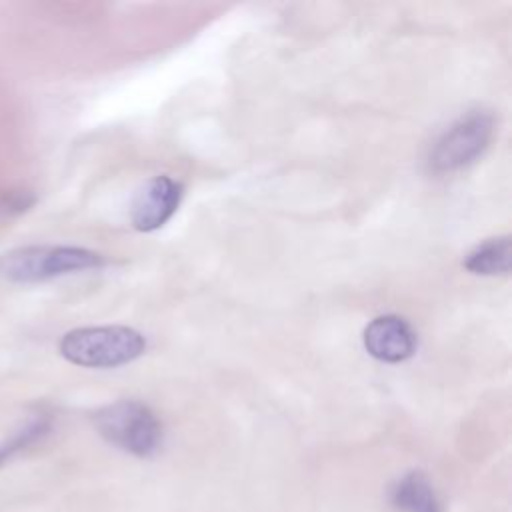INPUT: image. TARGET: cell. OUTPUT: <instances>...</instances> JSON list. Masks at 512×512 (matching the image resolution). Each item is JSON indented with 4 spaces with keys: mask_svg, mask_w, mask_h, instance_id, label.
Masks as SVG:
<instances>
[{
    "mask_svg": "<svg viewBox=\"0 0 512 512\" xmlns=\"http://www.w3.org/2000/svg\"><path fill=\"white\" fill-rule=\"evenodd\" d=\"M146 338L128 326H88L62 336L60 354L84 368H116L140 358Z\"/></svg>",
    "mask_w": 512,
    "mask_h": 512,
    "instance_id": "cell-1",
    "label": "cell"
},
{
    "mask_svg": "<svg viewBox=\"0 0 512 512\" xmlns=\"http://www.w3.org/2000/svg\"><path fill=\"white\" fill-rule=\"evenodd\" d=\"M102 264V254L80 246H22L0 256V276L16 284H34Z\"/></svg>",
    "mask_w": 512,
    "mask_h": 512,
    "instance_id": "cell-2",
    "label": "cell"
},
{
    "mask_svg": "<svg viewBox=\"0 0 512 512\" xmlns=\"http://www.w3.org/2000/svg\"><path fill=\"white\" fill-rule=\"evenodd\" d=\"M92 422L106 442L132 456L150 458L162 446L164 432L158 416L138 400L102 406L94 412Z\"/></svg>",
    "mask_w": 512,
    "mask_h": 512,
    "instance_id": "cell-3",
    "label": "cell"
},
{
    "mask_svg": "<svg viewBox=\"0 0 512 512\" xmlns=\"http://www.w3.org/2000/svg\"><path fill=\"white\" fill-rule=\"evenodd\" d=\"M494 136V116L474 108L452 122L434 142L428 154V168L434 174L458 172L476 162Z\"/></svg>",
    "mask_w": 512,
    "mask_h": 512,
    "instance_id": "cell-4",
    "label": "cell"
},
{
    "mask_svg": "<svg viewBox=\"0 0 512 512\" xmlns=\"http://www.w3.org/2000/svg\"><path fill=\"white\" fill-rule=\"evenodd\" d=\"M182 200V184L170 176L150 178L134 198L132 226L140 232H152L164 226Z\"/></svg>",
    "mask_w": 512,
    "mask_h": 512,
    "instance_id": "cell-5",
    "label": "cell"
},
{
    "mask_svg": "<svg viewBox=\"0 0 512 512\" xmlns=\"http://www.w3.org/2000/svg\"><path fill=\"white\" fill-rule=\"evenodd\" d=\"M364 348L366 352L388 364H398L408 360L416 352V332L412 326L396 316V314H384L374 318L364 328Z\"/></svg>",
    "mask_w": 512,
    "mask_h": 512,
    "instance_id": "cell-6",
    "label": "cell"
},
{
    "mask_svg": "<svg viewBox=\"0 0 512 512\" xmlns=\"http://www.w3.org/2000/svg\"><path fill=\"white\" fill-rule=\"evenodd\" d=\"M390 504L396 512H442L440 498L420 470L406 472L390 488Z\"/></svg>",
    "mask_w": 512,
    "mask_h": 512,
    "instance_id": "cell-7",
    "label": "cell"
},
{
    "mask_svg": "<svg viewBox=\"0 0 512 512\" xmlns=\"http://www.w3.org/2000/svg\"><path fill=\"white\" fill-rule=\"evenodd\" d=\"M464 268L478 276H504L512 266V242L510 236L488 238L474 246L466 258Z\"/></svg>",
    "mask_w": 512,
    "mask_h": 512,
    "instance_id": "cell-8",
    "label": "cell"
},
{
    "mask_svg": "<svg viewBox=\"0 0 512 512\" xmlns=\"http://www.w3.org/2000/svg\"><path fill=\"white\" fill-rule=\"evenodd\" d=\"M52 428V422L48 416H38L26 422L20 430H16L10 438H6L0 444V466H4L8 460H12L16 454L26 450L28 446L42 440Z\"/></svg>",
    "mask_w": 512,
    "mask_h": 512,
    "instance_id": "cell-9",
    "label": "cell"
}]
</instances>
